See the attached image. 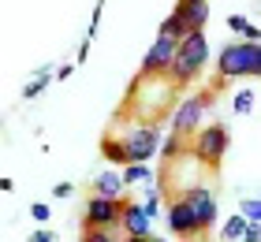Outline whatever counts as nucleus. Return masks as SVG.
Masks as SVG:
<instances>
[{
	"label": "nucleus",
	"instance_id": "obj_9",
	"mask_svg": "<svg viewBox=\"0 0 261 242\" xmlns=\"http://www.w3.org/2000/svg\"><path fill=\"white\" fill-rule=\"evenodd\" d=\"M175 41H179L175 34L157 30V41H153V45L146 48L138 75H164V71H168V64H172V56H175Z\"/></svg>",
	"mask_w": 261,
	"mask_h": 242
},
{
	"label": "nucleus",
	"instance_id": "obj_5",
	"mask_svg": "<svg viewBox=\"0 0 261 242\" xmlns=\"http://www.w3.org/2000/svg\"><path fill=\"white\" fill-rule=\"evenodd\" d=\"M123 142V149H127V160H153L161 149V130L157 123H146V119H138V123H130L123 135H116Z\"/></svg>",
	"mask_w": 261,
	"mask_h": 242
},
{
	"label": "nucleus",
	"instance_id": "obj_23",
	"mask_svg": "<svg viewBox=\"0 0 261 242\" xmlns=\"http://www.w3.org/2000/svg\"><path fill=\"white\" fill-rule=\"evenodd\" d=\"M30 216H34V220H38V224H49L53 209H49V205H45V201H38V205H30Z\"/></svg>",
	"mask_w": 261,
	"mask_h": 242
},
{
	"label": "nucleus",
	"instance_id": "obj_27",
	"mask_svg": "<svg viewBox=\"0 0 261 242\" xmlns=\"http://www.w3.org/2000/svg\"><path fill=\"white\" fill-rule=\"evenodd\" d=\"M34 242H56V231H45L41 227V231H34Z\"/></svg>",
	"mask_w": 261,
	"mask_h": 242
},
{
	"label": "nucleus",
	"instance_id": "obj_3",
	"mask_svg": "<svg viewBox=\"0 0 261 242\" xmlns=\"http://www.w3.org/2000/svg\"><path fill=\"white\" fill-rule=\"evenodd\" d=\"M213 101H217V90H198L191 97H183V101H175L168 108V127H172V135H179V138H191L194 130L201 127V119H205V112L213 108Z\"/></svg>",
	"mask_w": 261,
	"mask_h": 242
},
{
	"label": "nucleus",
	"instance_id": "obj_17",
	"mask_svg": "<svg viewBox=\"0 0 261 242\" xmlns=\"http://www.w3.org/2000/svg\"><path fill=\"white\" fill-rule=\"evenodd\" d=\"M138 205H142V209H146V212L153 216V220L161 216V209H164V198H161L157 179H153V183H146V198H138Z\"/></svg>",
	"mask_w": 261,
	"mask_h": 242
},
{
	"label": "nucleus",
	"instance_id": "obj_19",
	"mask_svg": "<svg viewBox=\"0 0 261 242\" xmlns=\"http://www.w3.org/2000/svg\"><path fill=\"white\" fill-rule=\"evenodd\" d=\"M254 104H257V90H250V86L239 90V93L231 97V112H235V116H250Z\"/></svg>",
	"mask_w": 261,
	"mask_h": 242
},
{
	"label": "nucleus",
	"instance_id": "obj_12",
	"mask_svg": "<svg viewBox=\"0 0 261 242\" xmlns=\"http://www.w3.org/2000/svg\"><path fill=\"white\" fill-rule=\"evenodd\" d=\"M123 168V183L127 186H146V183H153V179H157V172H153L149 168V160H127V164H120Z\"/></svg>",
	"mask_w": 261,
	"mask_h": 242
},
{
	"label": "nucleus",
	"instance_id": "obj_28",
	"mask_svg": "<svg viewBox=\"0 0 261 242\" xmlns=\"http://www.w3.org/2000/svg\"><path fill=\"white\" fill-rule=\"evenodd\" d=\"M71 71H75V64H64V67H56V71H53V75H56V78H60V82H64V78H71Z\"/></svg>",
	"mask_w": 261,
	"mask_h": 242
},
{
	"label": "nucleus",
	"instance_id": "obj_10",
	"mask_svg": "<svg viewBox=\"0 0 261 242\" xmlns=\"http://www.w3.org/2000/svg\"><path fill=\"white\" fill-rule=\"evenodd\" d=\"M164 224H168V231L175 238H198V220H194V212H191V205H187L179 194L175 198H168V205H164Z\"/></svg>",
	"mask_w": 261,
	"mask_h": 242
},
{
	"label": "nucleus",
	"instance_id": "obj_11",
	"mask_svg": "<svg viewBox=\"0 0 261 242\" xmlns=\"http://www.w3.org/2000/svg\"><path fill=\"white\" fill-rule=\"evenodd\" d=\"M172 11L183 19L187 30H205L209 26V0H175Z\"/></svg>",
	"mask_w": 261,
	"mask_h": 242
},
{
	"label": "nucleus",
	"instance_id": "obj_20",
	"mask_svg": "<svg viewBox=\"0 0 261 242\" xmlns=\"http://www.w3.org/2000/svg\"><path fill=\"white\" fill-rule=\"evenodd\" d=\"M157 153H161V156H164V160H168V164H172V160H175V156H183V153H187V138H179V135H172L168 142H161V149H157Z\"/></svg>",
	"mask_w": 261,
	"mask_h": 242
},
{
	"label": "nucleus",
	"instance_id": "obj_8",
	"mask_svg": "<svg viewBox=\"0 0 261 242\" xmlns=\"http://www.w3.org/2000/svg\"><path fill=\"white\" fill-rule=\"evenodd\" d=\"M120 235L130 242H149L153 238V216L142 209L138 201L123 198V212H120Z\"/></svg>",
	"mask_w": 261,
	"mask_h": 242
},
{
	"label": "nucleus",
	"instance_id": "obj_6",
	"mask_svg": "<svg viewBox=\"0 0 261 242\" xmlns=\"http://www.w3.org/2000/svg\"><path fill=\"white\" fill-rule=\"evenodd\" d=\"M127 198V194H123ZM123 198H109V194H90L86 212H82V227H101V231H120V212Z\"/></svg>",
	"mask_w": 261,
	"mask_h": 242
},
{
	"label": "nucleus",
	"instance_id": "obj_2",
	"mask_svg": "<svg viewBox=\"0 0 261 242\" xmlns=\"http://www.w3.org/2000/svg\"><path fill=\"white\" fill-rule=\"evenodd\" d=\"M261 71V41H231L217 52V82L213 90H220L231 78H257Z\"/></svg>",
	"mask_w": 261,
	"mask_h": 242
},
{
	"label": "nucleus",
	"instance_id": "obj_24",
	"mask_svg": "<svg viewBox=\"0 0 261 242\" xmlns=\"http://www.w3.org/2000/svg\"><path fill=\"white\" fill-rule=\"evenodd\" d=\"M243 242H261V220H250V224H246Z\"/></svg>",
	"mask_w": 261,
	"mask_h": 242
},
{
	"label": "nucleus",
	"instance_id": "obj_14",
	"mask_svg": "<svg viewBox=\"0 0 261 242\" xmlns=\"http://www.w3.org/2000/svg\"><path fill=\"white\" fill-rule=\"evenodd\" d=\"M53 64H45L41 71H38V78H34V82H27V86H22V101H34V97H41L45 90H49V82H53Z\"/></svg>",
	"mask_w": 261,
	"mask_h": 242
},
{
	"label": "nucleus",
	"instance_id": "obj_22",
	"mask_svg": "<svg viewBox=\"0 0 261 242\" xmlns=\"http://www.w3.org/2000/svg\"><path fill=\"white\" fill-rule=\"evenodd\" d=\"M243 216H246V220H261V201L257 198H246L243 201Z\"/></svg>",
	"mask_w": 261,
	"mask_h": 242
},
{
	"label": "nucleus",
	"instance_id": "obj_29",
	"mask_svg": "<svg viewBox=\"0 0 261 242\" xmlns=\"http://www.w3.org/2000/svg\"><path fill=\"white\" fill-rule=\"evenodd\" d=\"M11 186H15V183H11V179H8V175H0V194H8Z\"/></svg>",
	"mask_w": 261,
	"mask_h": 242
},
{
	"label": "nucleus",
	"instance_id": "obj_21",
	"mask_svg": "<svg viewBox=\"0 0 261 242\" xmlns=\"http://www.w3.org/2000/svg\"><path fill=\"white\" fill-rule=\"evenodd\" d=\"M161 30H164V34H175V38H183V34H187V26H183V19L175 15V11H172V15H168V19L161 22Z\"/></svg>",
	"mask_w": 261,
	"mask_h": 242
},
{
	"label": "nucleus",
	"instance_id": "obj_16",
	"mask_svg": "<svg viewBox=\"0 0 261 242\" xmlns=\"http://www.w3.org/2000/svg\"><path fill=\"white\" fill-rule=\"evenodd\" d=\"M101 156L109 164H127V149H123V142L116 138V135H105L101 138Z\"/></svg>",
	"mask_w": 261,
	"mask_h": 242
},
{
	"label": "nucleus",
	"instance_id": "obj_25",
	"mask_svg": "<svg viewBox=\"0 0 261 242\" xmlns=\"http://www.w3.org/2000/svg\"><path fill=\"white\" fill-rule=\"evenodd\" d=\"M71 194H75V186H71V183H56V190H53V198H71Z\"/></svg>",
	"mask_w": 261,
	"mask_h": 242
},
{
	"label": "nucleus",
	"instance_id": "obj_7",
	"mask_svg": "<svg viewBox=\"0 0 261 242\" xmlns=\"http://www.w3.org/2000/svg\"><path fill=\"white\" fill-rule=\"evenodd\" d=\"M179 198L191 205V212H194V220H198V231L201 235H209L213 227H217V194H213L205 183H194V186H187Z\"/></svg>",
	"mask_w": 261,
	"mask_h": 242
},
{
	"label": "nucleus",
	"instance_id": "obj_15",
	"mask_svg": "<svg viewBox=\"0 0 261 242\" xmlns=\"http://www.w3.org/2000/svg\"><path fill=\"white\" fill-rule=\"evenodd\" d=\"M228 30H231V34H239L243 41H261L257 22H250L246 15H228Z\"/></svg>",
	"mask_w": 261,
	"mask_h": 242
},
{
	"label": "nucleus",
	"instance_id": "obj_18",
	"mask_svg": "<svg viewBox=\"0 0 261 242\" xmlns=\"http://www.w3.org/2000/svg\"><path fill=\"white\" fill-rule=\"evenodd\" d=\"M246 224H250V220H246L243 212H235L231 220H224V227H220V238H224V242H243V231H246Z\"/></svg>",
	"mask_w": 261,
	"mask_h": 242
},
{
	"label": "nucleus",
	"instance_id": "obj_26",
	"mask_svg": "<svg viewBox=\"0 0 261 242\" xmlns=\"http://www.w3.org/2000/svg\"><path fill=\"white\" fill-rule=\"evenodd\" d=\"M86 56H90V38L79 45V52H75V64H86Z\"/></svg>",
	"mask_w": 261,
	"mask_h": 242
},
{
	"label": "nucleus",
	"instance_id": "obj_1",
	"mask_svg": "<svg viewBox=\"0 0 261 242\" xmlns=\"http://www.w3.org/2000/svg\"><path fill=\"white\" fill-rule=\"evenodd\" d=\"M209 64V34L205 30H187L179 41H175V56H172V64H168V75L175 86H191V82H198V75L205 71Z\"/></svg>",
	"mask_w": 261,
	"mask_h": 242
},
{
	"label": "nucleus",
	"instance_id": "obj_13",
	"mask_svg": "<svg viewBox=\"0 0 261 242\" xmlns=\"http://www.w3.org/2000/svg\"><path fill=\"white\" fill-rule=\"evenodd\" d=\"M93 194H109V198H123L127 194V183L120 172H97V179H93Z\"/></svg>",
	"mask_w": 261,
	"mask_h": 242
},
{
	"label": "nucleus",
	"instance_id": "obj_4",
	"mask_svg": "<svg viewBox=\"0 0 261 242\" xmlns=\"http://www.w3.org/2000/svg\"><path fill=\"white\" fill-rule=\"evenodd\" d=\"M191 138H194V142L187 145V149H191V156H194L201 168L217 172V168L224 164V156H228V149H231L228 127H224V123H205V127H198Z\"/></svg>",
	"mask_w": 261,
	"mask_h": 242
}]
</instances>
